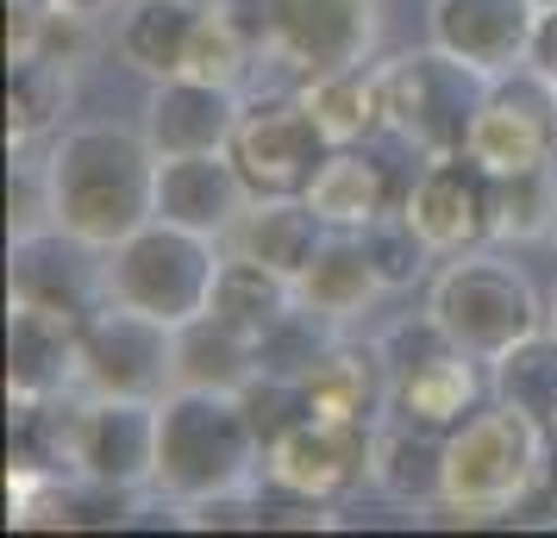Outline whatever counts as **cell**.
I'll return each instance as SVG.
<instances>
[{
    "mask_svg": "<svg viewBox=\"0 0 557 538\" xmlns=\"http://www.w3.org/2000/svg\"><path fill=\"white\" fill-rule=\"evenodd\" d=\"M257 338H245L226 320H188L176 326V388H213V395H245L257 383Z\"/></svg>",
    "mask_w": 557,
    "mask_h": 538,
    "instance_id": "26",
    "label": "cell"
},
{
    "mask_svg": "<svg viewBox=\"0 0 557 538\" xmlns=\"http://www.w3.org/2000/svg\"><path fill=\"white\" fill-rule=\"evenodd\" d=\"M338 338H345V326H332L326 313L313 308H295L282 313L270 333L257 338V363H263V376H288V383H307L320 363L338 351Z\"/></svg>",
    "mask_w": 557,
    "mask_h": 538,
    "instance_id": "31",
    "label": "cell"
},
{
    "mask_svg": "<svg viewBox=\"0 0 557 538\" xmlns=\"http://www.w3.org/2000/svg\"><path fill=\"white\" fill-rule=\"evenodd\" d=\"M70 82L76 70H63L57 57L7 70V151H32L38 138H51L57 120L70 113Z\"/></svg>",
    "mask_w": 557,
    "mask_h": 538,
    "instance_id": "28",
    "label": "cell"
},
{
    "mask_svg": "<svg viewBox=\"0 0 557 538\" xmlns=\"http://www.w3.org/2000/svg\"><path fill=\"white\" fill-rule=\"evenodd\" d=\"M476 363L470 351H445V358L420 363V370H407L395 376L388 388V413H401L413 426H432V433H457L470 413L482 408V395H488V376H476Z\"/></svg>",
    "mask_w": 557,
    "mask_h": 538,
    "instance_id": "22",
    "label": "cell"
},
{
    "mask_svg": "<svg viewBox=\"0 0 557 538\" xmlns=\"http://www.w3.org/2000/svg\"><path fill=\"white\" fill-rule=\"evenodd\" d=\"M201 7H238V0H201Z\"/></svg>",
    "mask_w": 557,
    "mask_h": 538,
    "instance_id": "37",
    "label": "cell"
},
{
    "mask_svg": "<svg viewBox=\"0 0 557 538\" xmlns=\"http://www.w3.org/2000/svg\"><path fill=\"white\" fill-rule=\"evenodd\" d=\"M488 176H513V170H539L557 157V82H545L532 63L507 70L488 82V101L476 107L470 145Z\"/></svg>",
    "mask_w": 557,
    "mask_h": 538,
    "instance_id": "10",
    "label": "cell"
},
{
    "mask_svg": "<svg viewBox=\"0 0 557 538\" xmlns=\"http://www.w3.org/2000/svg\"><path fill=\"white\" fill-rule=\"evenodd\" d=\"M45 195H51V226L113 251L120 238L157 220V151L145 126H70L45 151Z\"/></svg>",
    "mask_w": 557,
    "mask_h": 538,
    "instance_id": "1",
    "label": "cell"
},
{
    "mask_svg": "<svg viewBox=\"0 0 557 538\" xmlns=\"http://www.w3.org/2000/svg\"><path fill=\"white\" fill-rule=\"evenodd\" d=\"M539 7H557V0H539Z\"/></svg>",
    "mask_w": 557,
    "mask_h": 538,
    "instance_id": "38",
    "label": "cell"
},
{
    "mask_svg": "<svg viewBox=\"0 0 557 538\" xmlns=\"http://www.w3.org/2000/svg\"><path fill=\"white\" fill-rule=\"evenodd\" d=\"M552 508H557V501H552Z\"/></svg>",
    "mask_w": 557,
    "mask_h": 538,
    "instance_id": "40",
    "label": "cell"
},
{
    "mask_svg": "<svg viewBox=\"0 0 557 538\" xmlns=\"http://www.w3.org/2000/svg\"><path fill=\"white\" fill-rule=\"evenodd\" d=\"M388 388H395V376H388V363H382L376 345H351V338H338V351L307 376V413L376 426L382 413H388Z\"/></svg>",
    "mask_w": 557,
    "mask_h": 538,
    "instance_id": "25",
    "label": "cell"
},
{
    "mask_svg": "<svg viewBox=\"0 0 557 538\" xmlns=\"http://www.w3.org/2000/svg\"><path fill=\"white\" fill-rule=\"evenodd\" d=\"M370 451H376V426L307 413L301 426H288L263 451V483L338 508L345 495H357V488L370 483Z\"/></svg>",
    "mask_w": 557,
    "mask_h": 538,
    "instance_id": "11",
    "label": "cell"
},
{
    "mask_svg": "<svg viewBox=\"0 0 557 538\" xmlns=\"http://www.w3.org/2000/svg\"><path fill=\"white\" fill-rule=\"evenodd\" d=\"M445 438L451 433H432V426H413L401 413H382L376 451H370V488L413 513L438 508L445 501Z\"/></svg>",
    "mask_w": 557,
    "mask_h": 538,
    "instance_id": "18",
    "label": "cell"
},
{
    "mask_svg": "<svg viewBox=\"0 0 557 538\" xmlns=\"http://www.w3.org/2000/svg\"><path fill=\"white\" fill-rule=\"evenodd\" d=\"M201 0H126L113 13V57L151 82H170L188 70L195 32H201Z\"/></svg>",
    "mask_w": 557,
    "mask_h": 538,
    "instance_id": "19",
    "label": "cell"
},
{
    "mask_svg": "<svg viewBox=\"0 0 557 538\" xmlns=\"http://www.w3.org/2000/svg\"><path fill=\"white\" fill-rule=\"evenodd\" d=\"M251 207V182L232 163V151H188V157H157V220L188 232H207L226 245L238 213Z\"/></svg>",
    "mask_w": 557,
    "mask_h": 538,
    "instance_id": "16",
    "label": "cell"
},
{
    "mask_svg": "<svg viewBox=\"0 0 557 538\" xmlns=\"http://www.w3.org/2000/svg\"><path fill=\"white\" fill-rule=\"evenodd\" d=\"M63 470L82 483L151 495L157 476V401L70 395L63 408Z\"/></svg>",
    "mask_w": 557,
    "mask_h": 538,
    "instance_id": "9",
    "label": "cell"
},
{
    "mask_svg": "<svg viewBox=\"0 0 557 538\" xmlns=\"http://www.w3.org/2000/svg\"><path fill=\"white\" fill-rule=\"evenodd\" d=\"M220 263H226L220 238L151 220V226H138L132 238H120L107 251V301L151 313L163 326H188L213 301Z\"/></svg>",
    "mask_w": 557,
    "mask_h": 538,
    "instance_id": "5",
    "label": "cell"
},
{
    "mask_svg": "<svg viewBox=\"0 0 557 538\" xmlns=\"http://www.w3.org/2000/svg\"><path fill=\"white\" fill-rule=\"evenodd\" d=\"M488 201H495V176L470 151L426 157L413 170V182L401 188V213L420 226V238L438 257L488 245Z\"/></svg>",
    "mask_w": 557,
    "mask_h": 538,
    "instance_id": "13",
    "label": "cell"
},
{
    "mask_svg": "<svg viewBox=\"0 0 557 538\" xmlns=\"http://www.w3.org/2000/svg\"><path fill=\"white\" fill-rule=\"evenodd\" d=\"M532 26H539V0H432L426 13L432 45L488 82L527 63Z\"/></svg>",
    "mask_w": 557,
    "mask_h": 538,
    "instance_id": "15",
    "label": "cell"
},
{
    "mask_svg": "<svg viewBox=\"0 0 557 538\" xmlns=\"http://www.w3.org/2000/svg\"><path fill=\"white\" fill-rule=\"evenodd\" d=\"M288 308H295V283H288V276H276V270H263V263H251V257L226 251L220 283H213V301H207L213 320L238 326L245 338H263Z\"/></svg>",
    "mask_w": 557,
    "mask_h": 538,
    "instance_id": "27",
    "label": "cell"
},
{
    "mask_svg": "<svg viewBox=\"0 0 557 538\" xmlns=\"http://www.w3.org/2000/svg\"><path fill=\"white\" fill-rule=\"evenodd\" d=\"M357 238H363V251H370V263H376V276H382V288H388V295H401V288L426 283L432 263H445V257H438L426 238H420V226L407 220L401 207H388L382 220H370Z\"/></svg>",
    "mask_w": 557,
    "mask_h": 538,
    "instance_id": "32",
    "label": "cell"
},
{
    "mask_svg": "<svg viewBox=\"0 0 557 538\" xmlns=\"http://www.w3.org/2000/svg\"><path fill=\"white\" fill-rule=\"evenodd\" d=\"M557 238V163L495 176L488 201V245H539Z\"/></svg>",
    "mask_w": 557,
    "mask_h": 538,
    "instance_id": "29",
    "label": "cell"
},
{
    "mask_svg": "<svg viewBox=\"0 0 557 538\" xmlns=\"http://www.w3.org/2000/svg\"><path fill=\"white\" fill-rule=\"evenodd\" d=\"M176 388V326L151 313L107 301L82 320L76 395H120V401H163Z\"/></svg>",
    "mask_w": 557,
    "mask_h": 538,
    "instance_id": "8",
    "label": "cell"
},
{
    "mask_svg": "<svg viewBox=\"0 0 557 538\" xmlns=\"http://www.w3.org/2000/svg\"><path fill=\"white\" fill-rule=\"evenodd\" d=\"M301 107L313 132L326 138V151H351L363 138L382 132V70L357 63V70H326V76H301Z\"/></svg>",
    "mask_w": 557,
    "mask_h": 538,
    "instance_id": "24",
    "label": "cell"
},
{
    "mask_svg": "<svg viewBox=\"0 0 557 538\" xmlns=\"http://www.w3.org/2000/svg\"><path fill=\"white\" fill-rule=\"evenodd\" d=\"M527 63H532L545 82H557V7H539V26H532Z\"/></svg>",
    "mask_w": 557,
    "mask_h": 538,
    "instance_id": "34",
    "label": "cell"
},
{
    "mask_svg": "<svg viewBox=\"0 0 557 538\" xmlns=\"http://www.w3.org/2000/svg\"><path fill=\"white\" fill-rule=\"evenodd\" d=\"M545 433L532 413L507 408V401H482L451 438H445V501L426 513L451 520V526H488V520H513L520 501L545 483Z\"/></svg>",
    "mask_w": 557,
    "mask_h": 538,
    "instance_id": "3",
    "label": "cell"
},
{
    "mask_svg": "<svg viewBox=\"0 0 557 538\" xmlns=\"http://www.w3.org/2000/svg\"><path fill=\"white\" fill-rule=\"evenodd\" d=\"M82 313L51 301H7V401H57L76 395Z\"/></svg>",
    "mask_w": 557,
    "mask_h": 538,
    "instance_id": "14",
    "label": "cell"
},
{
    "mask_svg": "<svg viewBox=\"0 0 557 538\" xmlns=\"http://www.w3.org/2000/svg\"><path fill=\"white\" fill-rule=\"evenodd\" d=\"M245 120V95L226 82H201V76H170L151 82L145 101V138L157 157H188V151H232Z\"/></svg>",
    "mask_w": 557,
    "mask_h": 538,
    "instance_id": "17",
    "label": "cell"
},
{
    "mask_svg": "<svg viewBox=\"0 0 557 538\" xmlns=\"http://www.w3.org/2000/svg\"><path fill=\"white\" fill-rule=\"evenodd\" d=\"M263 433H257L245 395L213 388H170L157 401V476L151 495L170 508L207 501L220 488H251L263 476Z\"/></svg>",
    "mask_w": 557,
    "mask_h": 538,
    "instance_id": "2",
    "label": "cell"
},
{
    "mask_svg": "<svg viewBox=\"0 0 557 538\" xmlns=\"http://www.w3.org/2000/svg\"><path fill=\"white\" fill-rule=\"evenodd\" d=\"M426 308L432 320L451 333L457 351L495 363L502 351H513L520 338L545 333V295L532 288V276L520 263H507L502 251H457L432 270V288H426Z\"/></svg>",
    "mask_w": 557,
    "mask_h": 538,
    "instance_id": "4",
    "label": "cell"
},
{
    "mask_svg": "<svg viewBox=\"0 0 557 538\" xmlns=\"http://www.w3.org/2000/svg\"><path fill=\"white\" fill-rule=\"evenodd\" d=\"M488 395L507 401V408L532 413L539 426H552L557 420V333L552 326L520 338L513 351H502V358L488 363Z\"/></svg>",
    "mask_w": 557,
    "mask_h": 538,
    "instance_id": "30",
    "label": "cell"
},
{
    "mask_svg": "<svg viewBox=\"0 0 557 538\" xmlns=\"http://www.w3.org/2000/svg\"><path fill=\"white\" fill-rule=\"evenodd\" d=\"M552 245H557V238H552Z\"/></svg>",
    "mask_w": 557,
    "mask_h": 538,
    "instance_id": "41",
    "label": "cell"
},
{
    "mask_svg": "<svg viewBox=\"0 0 557 538\" xmlns=\"http://www.w3.org/2000/svg\"><path fill=\"white\" fill-rule=\"evenodd\" d=\"M320 238H326V226L307 207V195H251V207L238 213V226L226 232V251L251 257V263H263V270H276V276L295 283Z\"/></svg>",
    "mask_w": 557,
    "mask_h": 538,
    "instance_id": "21",
    "label": "cell"
},
{
    "mask_svg": "<svg viewBox=\"0 0 557 538\" xmlns=\"http://www.w3.org/2000/svg\"><path fill=\"white\" fill-rule=\"evenodd\" d=\"M257 51H270L295 76H326L376 63L382 45V0H263V13L232 7Z\"/></svg>",
    "mask_w": 557,
    "mask_h": 538,
    "instance_id": "7",
    "label": "cell"
},
{
    "mask_svg": "<svg viewBox=\"0 0 557 538\" xmlns=\"http://www.w3.org/2000/svg\"><path fill=\"white\" fill-rule=\"evenodd\" d=\"M57 7H63V13H88V20H113L126 0H57Z\"/></svg>",
    "mask_w": 557,
    "mask_h": 538,
    "instance_id": "35",
    "label": "cell"
},
{
    "mask_svg": "<svg viewBox=\"0 0 557 538\" xmlns=\"http://www.w3.org/2000/svg\"><path fill=\"white\" fill-rule=\"evenodd\" d=\"M382 295V276L376 263H370V251H363V238L357 232H332L313 245V257L301 263V276H295V301L313 313H326L332 326H351V320H363V313L376 308Z\"/></svg>",
    "mask_w": 557,
    "mask_h": 538,
    "instance_id": "20",
    "label": "cell"
},
{
    "mask_svg": "<svg viewBox=\"0 0 557 538\" xmlns=\"http://www.w3.org/2000/svg\"><path fill=\"white\" fill-rule=\"evenodd\" d=\"M545 326L557 333V288H552V308H545Z\"/></svg>",
    "mask_w": 557,
    "mask_h": 538,
    "instance_id": "36",
    "label": "cell"
},
{
    "mask_svg": "<svg viewBox=\"0 0 557 538\" xmlns=\"http://www.w3.org/2000/svg\"><path fill=\"white\" fill-rule=\"evenodd\" d=\"M176 520L188 533H263V495L251 488H220L207 501H188L176 508Z\"/></svg>",
    "mask_w": 557,
    "mask_h": 538,
    "instance_id": "33",
    "label": "cell"
},
{
    "mask_svg": "<svg viewBox=\"0 0 557 538\" xmlns=\"http://www.w3.org/2000/svg\"><path fill=\"white\" fill-rule=\"evenodd\" d=\"M552 438H557V420H552Z\"/></svg>",
    "mask_w": 557,
    "mask_h": 538,
    "instance_id": "39",
    "label": "cell"
},
{
    "mask_svg": "<svg viewBox=\"0 0 557 538\" xmlns=\"http://www.w3.org/2000/svg\"><path fill=\"white\" fill-rule=\"evenodd\" d=\"M376 70H382V132H395L407 151L420 157H451L470 145L476 107L488 101V76L445 57L432 38L420 51L376 63Z\"/></svg>",
    "mask_w": 557,
    "mask_h": 538,
    "instance_id": "6",
    "label": "cell"
},
{
    "mask_svg": "<svg viewBox=\"0 0 557 538\" xmlns=\"http://www.w3.org/2000/svg\"><path fill=\"white\" fill-rule=\"evenodd\" d=\"M307 207L332 232H363L388 207H401V195H395V176L382 170L376 157L363 151V145H351V151H326V163L307 182Z\"/></svg>",
    "mask_w": 557,
    "mask_h": 538,
    "instance_id": "23",
    "label": "cell"
},
{
    "mask_svg": "<svg viewBox=\"0 0 557 538\" xmlns=\"http://www.w3.org/2000/svg\"><path fill=\"white\" fill-rule=\"evenodd\" d=\"M232 163L245 170L251 195H307L313 170L326 163V138L313 132L301 95H257L245 101Z\"/></svg>",
    "mask_w": 557,
    "mask_h": 538,
    "instance_id": "12",
    "label": "cell"
}]
</instances>
